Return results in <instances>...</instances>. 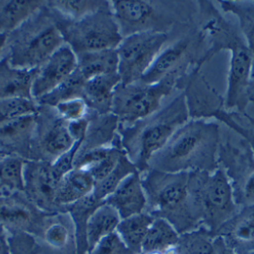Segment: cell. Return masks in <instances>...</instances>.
Here are the masks:
<instances>
[{"label": "cell", "mask_w": 254, "mask_h": 254, "mask_svg": "<svg viewBox=\"0 0 254 254\" xmlns=\"http://www.w3.org/2000/svg\"><path fill=\"white\" fill-rule=\"evenodd\" d=\"M140 175L146 213L168 221L180 235L202 226L195 172L167 173L149 168Z\"/></svg>", "instance_id": "cell-1"}, {"label": "cell", "mask_w": 254, "mask_h": 254, "mask_svg": "<svg viewBox=\"0 0 254 254\" xmlns=\"http://www.w3.org/2000/svg\"><path fill=\"white\" fill-rule=\"evenodd\" d=\"M220 126L204 119H190L149 163L167 173L208 172L219 168Z\"/></svg>", "instance_id": "cell-2"}, {"label": "cell", "mask_w": 254, "mask_h": 254, "mask_svg": "<svg viewBox=\"0 0 254 254\" xmlns=\"http://www.w3.org/2000/svg\"><path fill=\"white\" fill-rule=\"evenodd\" d=\"M189 120L188 106L182 92L152 116L133 125L119 127L121 145L139 173L149 169L152 158Z\"/></svg>", "instance_id": "cell-3"}, {"label": "cell", "mask_w": 254, "mask_h": 254, "mask_svg": "<svg viewBox=\"0 0 254 254\" xmlns=\"http://www.w3.org/2000/svg\"><path fill=\"white\" fill-rule=\"evenodd\" d=\"M65 42L47 3L27 22L6 35L1 58L15 68L37 69Z\"/></svg>", "instance_id": "cell-4"}, {"label": "cell", "mask_w": 254, "mask_h": 254, "mask_svg": "<svg viewBox=\"0 0 254 254\" xmlns=\"http://www.w3.org/2000/svg\"><path fill=\"white\" fill-rule=\"evenodd\" d=\"M223 50L231 54L224 108L245 115L249 103L248 90L253 74V61L239 28L231 22L220 25L209 38L211 55L215 56Z\"/></svg>", "instance_id": "cell-5"}, {"label": "cell", "mask_w": 254, "mask_h": 254, "mask_svg": "<svg viewBox=\"0 0 254 254\" xmlns=\"http://www.w3.org/2000/svg\"><path fill=\"white\" fill-rule=\"evenodd\" d=\"M53 12L65 44L73 50L76 56L89 52L117 49L123 39L110 1L96 12L75 20L67 19L55 10Z\"/></svg>", "instance_id": "cell-6"}, {"label": "cell", "mask_w": 254, "mask_h": 254, "mask_svg": "<svg viewBox=\"0 0 254 254\" xmlns=\"http://www.w3.org/2000/svg\"><path fill=\"white\" fill-rule=\"evenodd\" d=\"M183 79L171 75L156 83L137 80L122 84L115 90L112 114L119 122V127H126L152 116L163 106V100L178 88H182Z\"/></svg>", "instance_id": "cell-7"}, {"label": "cell", "mask_w": 254, "mask_h": 254, "mask_svg": "<svg viewBox=\"0 0 254 254\" xmlns=\"http://www.w3.org/2000/svg\"><path fill=\"white\" fill-rule=\"evenodd\" d=\"M110 3L123 38L145 32L170 34L181 16L177 10L186 4L144 0H114Z\"/></svg>", "instance_id": "cell-8"}, {"label": "cell", "mask_w": 254, "mask_h": 254, "mask_svg": "<svg viewBox=\"0 0 254 254\" xmlns=\"http://www.w3.org/2000/svg\"><path fill=\"white\" fill-rule=\"evenodd\" d=\"M197 196L202 226L214 235L234 217L240 206L225 171L219 166L214 172H196Z\"/></svg>", "instance_id": "cell-9"}, {"label": "cell", "mask_w": 254, "mask_h": 254, "mask_svg": "<svg viewBox=\"0 0 254 254\" xmlns=\"http://www.w3.org/2000/svg\"><path fill=\"white\" fill-rule=\"evenodd\" d=\"M76 143L69 131L68 121L54 107L38 105L29 160L53 164L70 152Z\"/></svg>", "instance_id": "cell-10"}, {"label": "cell", "mask_w": 254, "mask_h": 254, "mask_svg": "<svg viewBox=\"0 0 254 254\" xmlns=\"http://www.w3.org/2000/svg\"><path fill=\"white\" fill-rule=\"evenodd\" d=\"M170 34L137 33L122 39L117 47L118 74L122 84L140 80L167 46Z\"/></svg>", "instance_id": "cell-11"}, {"label": "cell", "mask_w": 254, "mask_h": 254, "mask_svg": "<svg viewBox=\"0 0 254 254\" xmlns=\"http://www.w3.org/2000/svg\"><path fill=\"white\" fill-rule=\"evenodd\" d=\"M48 215L39 209L25 192L0 195V225L8 232L41 236Z\"/></svg>", "instance_id": "cell-12"}, {"label": "cell", "mask_w": 254, "mask_h": 254, "mask_svg": "<svg viewBox=\"0 0 254 254\" xmlns=\"http://www.w3.org/2000/svg\"><path fill=\"white\" fill-rule=\"evenodd\" d=\"M25 193L29 199L46 214L60 213L55 197L61 178L50 163L27 160L24 170Z\"/></svg>", "instance_id": "cell-13"}, {"label": "cell", "mask_w": 254, "mask_h": 254, "mask_svg": "<svg viewBox=\"0 0 254 254\" xmlns=\"http://www.w3.org/2000/svg\"><path fill=\"white\" fill-rule=\"evenodd\" d=\"M77 68V56L67 45L57 49L38 69L32 86L35 102L64 82Z\"/></svg>", "instance_id": "cell-14"}, {"label": "cell", "mask_w": 254, "mask_h": 254, "mask_svg": "<svg viewBox=\"0 0 254 254\" xmlns=\"http://www.w3.org/2000/svg\"><path fill=\"white\" fill-rule=\"evenodd\" d=\"M219 166L228 176L236 199L246 180L254 172V155L245 139L240 137L238 142L229 138L224 141L221 139Z\"/></svg>", "instance_id": "cell-15"}, {"label": "cell", "mask_w": 254, "mask_h": 254, "mask_svg": "<svg viewBox=\"0 0 254 254\" xmlns=\"http://www.w3.org/2000/svg\"><path fill=\"white\" fill-rule=\"evenodd\" d=\"M200 68L195 66L187 75L184 86L185 99L191 119H203L213 115L224 107V100L206 82L199 73Z\"/></svg>", "instance_id": "cell-16"}, {"label": "cell", "mask_w": 254, "mask_h": 254, "mask_svg": "<svg viewBox=\"0 0 254 254\" xmlns=\"http://www.w3.org/2000/svg\"><path fill=\"white\" fill-rule=\"evenodd\" d=\"M215 236L235 254H254V204L241 206Z\"/></svg>", "instance_id": "cell-17"}, {"label": "cell", "mask_w": 254, "mask_h": 254, "mask_svg": "<svg viewBox=\"0 0 254 254\" xmlns=\"http://www.w3.org/2000/svg\"><path fill=\"white\" fill-rule=\"evenodd\" d=\"M35 126L36 113L0 125V154L29 160Z\"/></svg>", "instance_id": "cell-18"}, {"label": "cell", "mask_w": 254, "mask_h": 254, "mask_svg": "<svg viewBox=\"0 0 254 254\" xmlns=\"http://www.w3.org/2000/svg\"><path fill=\"white\" fill-rule=\"evenodd\" d=\"M104 202L113 206L121 220L144 213L147 201L140 173L135 171L127 176Z\"/></svg>", "instance_id": "cell-19"}, {"label": "cell", "mask_w": 254, "mask_h": 254, "mask_svg": "<svg viewBox=\"0 0 254 254\" xmlns=\"http://www.w3.org/2000/svg\"><path fill=\"white\" fill-rule=\"evenodd\" d=\"M120 83L118 73L99 75L87 80L83 87L82 99L89 111L98 115L112 113L115 90Z\"/></svg>", "instance_id": "cell-20"}, {"label": "cell", "mask_w": 254, "mask_h": 254, "mask_svg": "<svg viewBox=\"0 0 254 254\" xmlns=\"http://www.w3.org/2000/svg\"><path fill=\"white\" fill-rule=\"evenodd\" d=\"M95 180L91 173L84 169L73 168L63 176L58 184L55 203L60 211L93 193Z\"/></svg>", "instance_id": "cell-21"}, {"label": "cell", "mask_w": 254, "mask_h": 254, "mask_svg": "<svg viewBox=\"0 0 254 254\" xmlns=\"http://www.w3.org/2000/svg\"><path fill=\"white\" fill-rule=\"evenodd\" d=\"M37 69L15 68L6 58H0V100H33L32 86Z\"/></svg>", "instance_id": "cell-22"}, {"label": "cell", "mask_w": 254, "mask_h": 254, "mask_svg": "<svg viewBox=\"0 0 254 254\" xmlns=\"http://www.w3.org/2000/svg\"><path fill=\"white\" fill-rule=\"evenodd\" d=\"M88 120V130L76 156L98 147L111 145L118 135L119 122L114 114L98 115L89 111Z\"/></svg>", "instance_id": "cell-23"}, {"label": "cell", "mask_w": 254, "mask_h": 254, "mask_svg": "<svg viewBox=\"0 0 254 254\" xmlns=\"http://www.w3.org/2000/svg\"><path fill=\"white\" fill-rule=\"evenodd\" d=\"M45 4L43 0H0V34H10Z\"/></svg>", "instance_id": "cell-24"}, {"label": "cell", "mask_w": 254, "mask_h": 254, "mask_svg": "<svg viewBox=\"0 0 254 254\" xmlns=\"http://www.w3.org/2000/svg\"><path fill=\"white\" fill-rule=\"evenodd\" d=\"M102 203L103 202L98 201L92 193L64 208V211L69 215L74 228L75 254H88V222L96 208Z\"/></svg>", "instance_id": "cell-25"}, {"label": "cell", "mask_w": 254, "mask_h": 254, "mask_svg": "<svg viewBox=\"0 0 254 254\" xmlns=\"http://www.w3.org/2000/svg\"><path fill=\"white\" fill-rule=\"evenodd\" d=\"M121 221L116 209L108 203L103 202L99 205L89 219L87 227L88 254L105 237L116 232Z\"/></svg>", "instance_id": "cell-26"}, {"label": "cell", "mask_w": 254, "mask_h": 254, "mask_svg": "<svg viewBox=\"0 0 254 254\" xmlns=\"http://www.w3.org/2000/svg\"><path fill=\"white\" fill-rule=\"evenodd\" d=\"M76 70L86 81L99 75L118 73V55L116 49L77 55Z\"/></svg>", "instance_id": "cell-27"}, {"label": "cell", "mask_w": 254, "mask_h": 254, "mask_svg": "<svg viewBox=\"0 0 254 254\" xmlns=\"http://www.w3.org/2000/svg\"><path fill=\"white\" fill-rule=\"evenodd\" d=\"M74 236L72 221L66 211L49 214L42 230L41 238L48 246L55 249L66 247Z\"/></svg>", "instance_id": "cell-28"}, {"label": "cell", "mask_w": 254, "mask_h": 254, "mask_svg": "<svg viewBox=\"0 0 254 254\" xmlns=\"http://www.w3.org/2000/svg\"><path fill=\"white\" fill-rule=\"evenodd\" d=\"M155 218L149 213H141L122 219L116 229L124 244L136 254H141V247Z\"/></svg>", "instance_id": "cell-29"}, {"label": "cell", "mask_w": 254, "mask_h": 254, "mask_svg": "<svg viewBox=\"0 0 254 254\" xmlns=\"http://www.w3.org/2000/svg\"><path fill=\"white\" fill-rule=\"evenodd\" d=\"M221 239L205 227L181 234L176 245L178 254H219Z\"/></svg>", "instance_id": "cell-30"}, {"label": "cell", "mask_w": 254, "mask_h": 254, "mask_svg": "<svg viewBox=\"0 0 254 254\" xmlns=\"http://www.w3.org/2000/svg\"><path fill=\"white\" fill-rule=\"evenodd\" d=\"M26 161L17 156H0V195L25 192Z\"/></svg>", "instance_id": "cell-31"}, {"label": "cell", "mask_w": 254, "mask_h": 254, "mask_svg": "<svg viewBox=\"0 0 254 254\" xmlns=\"http://www.w3.org/2000/svg\"><path fill=\"white\" fill-rule=\"evenodd\" d=\"M180 234L168 221L155 218L141 247V254L151 252H164L174 247L179 241Z\"/></svg>", "instance_id": "cell-32"}, {"label": "cell", "mask_w": 254, "mask_h": 254, "mask_svg": "<svg viewBox=\"0 0 254 254\" xmlns=\"http://www.w3.org/2000/svg\"><path fill=\"white\" fill-rule=\"evenodd\" d=\"M224 13H231L238 19V28L246 42L253 61L254 75V1H219Z\"/></svg>", "instance_id": "cell-33"}, {"label": "cell", "mask_w": 254, "mask_h": 254, "mask_svg": "<svg viewBox=\"0 0 254 254\" xmlns=\"http://www.w3.org/2000/svg\"><path fill=\"white\" fill-rule=\"evenodd\" d=\"M135 171H137V169L127 157L126 153H124L114 170L103 180L95 183L93 195L98 201L104 202V200L114 191L127 176H129Z\"/></svg>", "instance_id": "cell-34"}, {"label": "cell", "mask_w": 254, "mask_h": 254, "mask_svg": "<svg viewBox=\"0 0 254 254\" xmlns=\"http://www.w3.org/2000/svg\"><path fill=\"white\" fill-rule=\"evenodd\" d=\"M84 83H86V80L77 72V70H75L59 87H57L48 95L38 100L36 103L38 105H46L50 106V107H55L57 104L61 102L82 98Z\"/></svg>", "instance_id": "cell-35"}, {"label": "cell", "mask_w": 254, "mask_h": 254, "mask_svg": "<svg viewBox=\"0 0 254 254\" xmlns=\"http://www.w3.org/2000/svg\"><path fill=\"white\" fill-rule=\"evenodd\" d=\"M108 1H76V0H54L46 1L47 5L67 19L75 20L96 12Z\"/></svg>", "instance_id": "cell-36"}, {"label": "cell", "mask_w": 254, "mask_h": 254, "mask_svg": "<svg viewBox=\"0 0 254 254\" xmlns=\"http://www.w3.org/2000/svg\"><path fill=\"white\" fill-rule=\"evenodd\" d=\"M38 104L28 99H5L0 100V125L25 115L35 114Z\"/></svg>", "instance_id": "cell-37"}, {"label": "cell", "mask_w": 254, "mask_h": 254, "mask_svg": "<svg viewBox=\"0 0 254 254\" xmlns=\"http://www.w3.org/2000/svg\"><path fill=\"white\" fill-rule=\"evenodd\" d=\"M9 254H41L36 237L27 232H8Z\"/></svg>", "instance_id": "cell-38"}, {"label": "cell", "mask_w": 254, "mask_h": 254, "mask_svg": "<svg viewBox=\"0 0 254 254\" xmlns=\"http://www.w3.org/2000/svg\"><path fill=\"white\" fill-rule=\"evenodd\" d=\"M54 108L63 119L68 122L87 118L89 114V108L82 98L61 102Z\"/></svg>", "instance_id": "cell-39"}, {"label": "cell", "mask_w": 254, "mask_h": 254, "mask_svg": "<svg viewBox=\"0 0 254 254\" xmlns=\"http://www.w3.org/2000/svg\"><path fill=\"white\" fill-rule=\"evenodd\" d=\"M89 254H136L127 247L117 232L105 237Z\"/></svg>", "instance_id": "cell-40"}, {"label": "cell", "mask_w": 254, "mask_h": 254, "mask_svg": "<svg viewBox=\"0 0 254 254\" xmlns=\"http://www.w3.org/2000/svg\"><path fill=\"white\" fill-rule=\"evenodd\" d=\"M236 202L240 207L254 204V172L243 185L240 193L236 197Z\"/></svg>", "instance_id": "cell-41"}, {"label": "cell", "mask_w": 254, "mask_h": 254, "mask_svg": "<svg viewBox=\"0 0 254 254\" xmlns=\"http://www.w3.org/2000/svg\"><path fill=\"white\" fill-rule=\"evenodd\" d=\"M0 254H9L8 231L0 225Z\"/></svg>", "instance_id": "cell-42"}, {"label": "cell", "mask_w": 254, "mask_h": 254, "mask_svg": "<svg viewBox=\"0 0 254 254\" xmlns=\"http://www.w3.org/2000/svg\"><path fill=\"white\" fill-rule=\"evenodd\" d=\"M248 99H249V102L254 103V75L252 76L250 81V86L248 90Z\"/></svg>", "instance_id": "cell-43"}, {"label": "cell", "mask_w": 254, "mask_h": 254, "mask_svg": "<svg viewBox=\"0 0 254 254\" xmlns=\"http://www.w3.org/2000/svg\"><path fill=\"white\" fill-rule=\"evenodd\" d=\"M5 40H6V35L0 34V58H1V55H2L3 47H4V44H5Z\"/></svg>", "instance_id": "cell-44"}, {"label": "cell", "mask_w": 254, "mask_h": 254, "mask_svg": "<svg viewBox=\"0 0 254 254\" xmlns=\"http://www.w3.org/2000/svg\"><path fill=\"white\" fill-rule=\"evenodd\" d=\"M146 254H163V252H151V253H146Z\"/></svg>", "instance_id": "cell-45"}, {"label": "cell", "mask_w": 254, "mask_h": 254, "mask_svg": "<svg viewBox=\"0 0 254 254\" xmlns=\"http://www.w3.org/2000/svg\"><path fill=\"white\" fill-rule=\"evenodd\" d=\"M0 156H2V154H0Z\"/></svg>", "instance_id": "cell-46"}]
</instances>
